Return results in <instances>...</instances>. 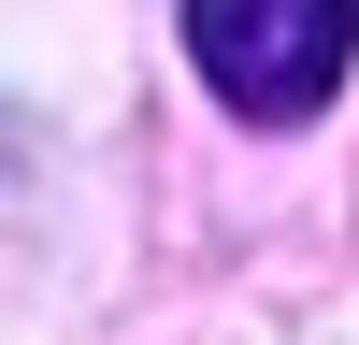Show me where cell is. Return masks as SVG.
<instances>
[{"label":"cell","instance_id":"obj_1","mask_svg":"<svg viewBox=\"0 0 359 345\" xmlns=\"http://www.w3.org/2000/svg\"><path fill=\"white\" fill-rule=\"evenodd\" d=\"M359 58V0H187V72L245 130H302Z\"/></svg>","mask_w":359,"mask_h":345}]
</instances>
